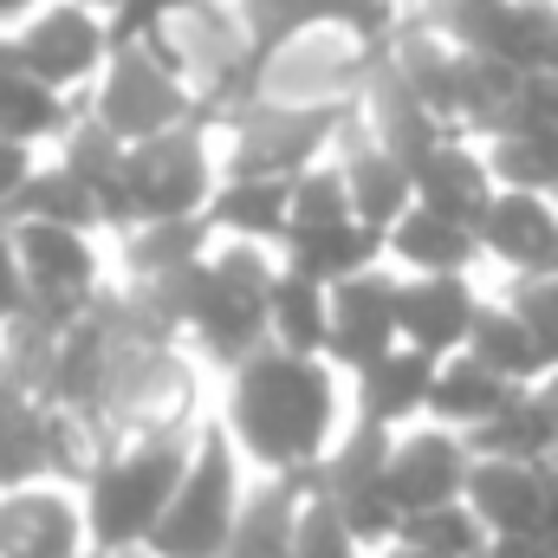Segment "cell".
I'll list each match as a JSON object with an SVG mask.
<instances>
[{
    "instance_id": "36",
    "label": "cell",
    "mask_w": 558,
    "mask_h": 558,
    "mask_svg": "<svg viewBox=\"0 0 558 558\" xmlns=\"http://www.w3.org/2000/svg\"><path fill=\"white\" fill-rule=\"evenodd\" d=\"M325 221H351V189H344L338 156H325V162L292 175V228H325Z\"/></svg>"
},
{
    "instance_id": "18",
    "label": "cell",
    "mask_w": 558,
    "mask_h": 558,
    "mask_svg": "<svg viewBox=\"0 0 558 558\" xmlns=\"http://www.w3.org/2000/svg\"><path fill=\"white\" fill-rule=\"evenodd\" d=\"M410 189H416L422 208H435V215H448V221H461V228H481L487 202L500 195L494 175H487V156H481V143L474 137L435 143L416 169H410Z\"/></svg>"
},
{
    "instance_id": "30",
    "label": "cell",
    "mask_w": 558,
    "mask_h": 558,
    "mask_svg": "<svg viewBox=\"0 0 558 558\" xmlns=\"http://www.w3.org/2000/svg\"><path fill=\"white\" fill-rule=\"evenodd\" d=\"M215 247V228L208 215H182V221H137L118 234V260H124V279H162V274H182L195 267L202 254Z\"/></svg>"
},
{
    "instance_id": "6",
    "label": "cell",
    "mask_w": 558,
    "mask_h": 558,
    "mask_svg": "<svg viewBox=\"0 0 558 558\" xmlns=\"http://www.w3.org/2000/svg\"><path fill=\"white\" fill-rule=\"evenodd\" d=\"M221 182V162L208 149V124H175L162 137L124 149V195H118V234L137 221H182L202 215ZM111 234V241H118Z\"/></svg>"
},
{
    "instance_id": "42",
    "label": "cell",
    "mask_w": 558,
    "mask_h": 558,
    "mask_svg": "<svg viewBox=\"0 0 558 558\" xmlns=\"http://www.w3.org/2000/svg\"><path fill=\"white\" fill-rule=\"evenodd\" d=\"M33 7H46V0H0V33H7V26H20Z\"/></svg>"
},
{
    "instance_id": "19",
    "label": "cell",
    "mask_w": 558,
    "mask_h": 558,
    "mask_svg": "<svg viewBox=\"0 0 558 558\" xmlns=\"http://www.w3.org/2000/svg\"><path fill=\"white\" fill-rule=\"evenodd\" d=\"M331 156H338V169H344L351 215H357L364 228H377V234H384V228H390V221H397V215L416 202V189H410V169H403V162H397V156H390L377 137H371L357 118L344 124V137H338V149H331Z\"/></svg>"
},
{
    "instance_id": "15",
    "label": "cell",
    "mask_w": 558,
    "mask_h": 558,
    "mask_svg": "<svg viewBox=\"0 0 558 558\" xmlns=\"http://www.w3.org/2000/svg\"><path fill=\"white\" fill-rule=\"evenodd\" d=\"M481 241V260L507 267V279H539L558 274V202L553 195H520V189H500L474 228Z\"/></svg>"
},
{
    "instance_id": "11",
    "label": "cell",
    "mask_w": 558,
    "mask_h": 558,
    "mask_svg": "<svg viewBox=\"0 0 558 558\" xmlns=\"http://www.w3.org/2000/svg\"><path fill=\"white\" fill-rule=\"evenodd\" d=\"M397 286H403V274H390V267H364V274L331 286V318H325V364L331 371L357 377L364 364H377L384 351L403 344Z\"/></svg>"
},
{
    "instance_id": "10",
    "label": "cell",
    "mask_w": 558,
    "mask_h": 558,
    "mask_svg": "<svg viewBox=\"0 0 558 558\" xmlns=\"http://www.w3.org/2000/svg\"><path fill=\"white\" fill-rule=\"evenodd\" d=\"M7 59L33 78H46L52 92H72L85 98L92 78L105 72L111 59V20L78 7V0H46L33 7L20 26H7Z\"/></svg>"
},
{
    "instance_id": "31",
    "label": "cell",
    "mask_w": 558,
    "mask_h": 558,
    "mask_svg": "<svg viewBox=\"0 0 558 558\" xmlns=\"http://www.w3.org/2000/svg\"><path fill=\"white\" fill-rule=\"evenodd\" d=\"M325 318H331V286L279 267L267 292V344L292 357H325Z\"/></svg>"
},
{
    "instance_id": "2",
    "label": "cell",
    "mask_w": 558,
    "mask_h": 558,
    "mask_svg": "<svg viewBox=\"0 0 558 558\" xmlns=\"http://www.w3.org/2000/svg\"><path fill=\"white\" fill-rule=\"evenodd\" d=\"M202 435L195 422H156V428H131L118 435L98 468L85 474L78 500H85V533H92V558H137L189 468V448Z\"/></svg>"
},
{
    "instance_id": "3",
    "label": "cell",
    "mask_w": 558,
    "mask_h": 558,
    "mask_svg": "<svg viewBox=\"0 0 558 558\" xmlns=\"http://www.w3.org/2000/svg\"><path fill=\"white\" fill-rule=\"evenodd\" d=\"M279 254L274 247H247V241H215L182 292V344H195L202 364H215L221 377L234 364H247L254 351H267V292H274Z\"/></svg>"
},
{
    "instance_id": "5",
    "label": "cell",
    "mask_w": 558,
    "mask_h": 558,
    "mask_svg": "<svg viewBox=\"0 0 558 558\" xmlns=\"http://www.w3.org/2000/svg\"><path fill=\"white\" fill-rule=\"evenodd\" d=\"M85 111H92L118 143L162 137V131H175V124H208L195 85H189L156 46H143V39L111 46L105 72H98L92 92H85Z\"/></svg>"
},
{
    "instance_id": "12",
    "label": "cell",
    "mask_w": 558,
    "mask_h": 558,
    "mask_svg": "<svg viewBox=\"0 0 558 558\" xmlns=\"http://www.w3.org/2000/svg\"><path fill=\"white\" fill-rule=\"evenodd\" d=\"M234 13H241V26H247V46H254V59L267 65L279 46H292V39H305V33H318V26H344L351 39H364V46H384L390 39V26L403 20V7L397 0H234Z\"/></svg>"
},
{
    "instance_id": "16",
    "label": "cell",
    "mask_w": 558,
    "mask_h": 558,
    "mask_svg": "<svg viewBox=\"0 0 558 558\" xmlns=\"http://www.w3.org/2000/svg\"><path fill=\"white\" fill-rule=\"evenodd\" d=\"M481 292L468 274H403L397 286V331L422 357H454L481 318Z\"/></svg>"
},
{
    "instance_id": "28",
    "label": "cell",
    "mask_w": 558,
    "mask_h": 558,
    "mask_svg": "<svg viewBox=\"0 0 558 558\" xmlns=\"http://www.w3.org/2000/svg\"><path fill=\"white\" fill-rule=\"evenodd\" d=\"M507 397H513V384H500L487 364H474L468 351H454V357L435 364V384H428V410H422V422H441V428H454V435H474V428L494 416Z\"/></svg>"
},
{
    "instance_id": "24",
    "label": "cell",
    "mask_w": 558,
    "mask_h": 558,
    "mask_svg": "<svg viewBox=\"0 0 558 558\" xmlns=\"http://www.w3.org/2000/svg\"><path fill=\"white\" fill-rule=\"evenodd\" d=\"M435 364L441 357H422L410 344H397V351H384L377 364H364L351 384H357V422H377V428H410L422 422L428 410V384H435Z\"/></svg>"
},
{
    "instance_id": "35",
    "label": "cell",
    "mask_w": 558,
    "mask_h": 558,
    "mask_svg": "<svg viewBox=\"0 0 558 558\" xmlns=\"http://www.w3.org/2000/svg\"><path fill=\"white\" fill-rule=\"evenodd\" d=\"M286 558H371L357 546V533L338 520V507L312 487V474H305V500H299V520H292V553Z\"/></svg>"
},
{
    "instance_id": "32",
    "label": "cell",
    "mask_w": 558,
    "mask_h": 558,
    "mask_svg": "<svg viewBox=\"0 0 558 558\" xmlns=\"http://www.w3.org/2000/svg\"><path fill=\"white\" fill-rule=\"evenodd\" d=\"M494 189L520 195H558V131H494L481 137Z\"/></svg>"
},
{
    "instance_id": "4",
    "label": "cell",
    "mask_w": 558,
    "mask_h": 558,
    "mask_svg": "<svg viewBox=\"0 0 558 558\" xmlns=\"http://www.w3.org/2000/svg\"><path fill=\"white\" fill-rule=\"evenodd\" d=\"M241 500H247V461L221 422H202L189 468H182V481H175V494H169V507L137 558H221Z\"/></svg>"
},
{
    "instance_id": "33",
    "label": "cell",
    "mask_w": 558,
    "mask_h": 558,
    "mask_svg": "<svg viewBox=\"0 0 558 558\" xmlns=\"http://www.w3.org/2000/svg\"><path fill=\"white\" fill-rule=\"evenodd\" d=\"M397 546L428 553V558H481V546H487V526L468 513V500H441V507L403 513V526H397Z\"/></svg>"
},
{
    "instance_id": "48",
    "label": "cell",
    "mask_w": 558,
    "mask_h": 558,
    "mask_svg": "<svg viewBox=\"0 0 558 558\" xmlns=\"http://www.w3.org/2000/svg\"><path fill=\"white\" fill-rule=\"evenodd\" d=\"M553 202H558V195H553Z\"/></svg>"
},
{
    "instance_id": "41",
    "label": "cell",
    "mask_w": 558,
    "mask_h": 558,
    "mask_svg": "<svg viewBox=\"0 0 558 558\" xmlns=\"http://www.w3.org/2000/svg\"><path fill=\"white\" fill-rule=\"evenodd\" d=\"M481 558H553V553H546L539 539H487Z\"/></svg>"
},
{
    "instance_id": "21",
    "label": "cell",
    "mask_w": 558,
    "mask_h": 558,
    "mask_svg": "<svg viewBox=\"0 0 558 558\" xmlns=\"http://www.w3.org/2000/svg\"><path fill=\"white\" fill-rule=\"evenodd\" d=\"M468 448L481 461H533V468H553V448H558V397L546 384H526L513 390L494 416L468 435Z\"/></svg>"
},
{
    "instance_id": "26",
    "label": "cell",
    "mask_w": 558,
    "mask_h": 558,
    "mask_svg": "<svg viewBox=\"0 0 558 558\" xmlns=\"http://www.w3.org/2000/svg\"><path fill=\"white\" fill-rule=\"evenodd\" d=\"M305 500V474H260L247 481V500L234 513V533L221 558H286L292 553V520Z\"/></svg>"
},
{
    "instance_id": "39",
    "label": "cell",
    "mask_w": 558,
    "mask_h": 558,
    "mask_svg": "<svg viewBox=\"0 0 558 558\" xmlns=\"http://www.w3.org/2000/svg\"><path fill=\"white\" fill-rule=\"evenodd\" d=\"M33 299H26V274H20V254H13V234H7V221H0V331L26 312Z\"/></svg>"
},
{
    "instance_id": "1",
    "label": "cell",
    "mask_w": 558,
    "mask_h": 558,
    "mask_svg": "<svg viewBox=\"0 0 558 558\" xmlns=\"http://www.w3.org/2000/svg\"><path fill=\"white\" fill-rule=\"evenodd\" d=\"M215 422L254 474H312L338 441V371L325 357H292L267 344L228 371Z\"/></svg>"
},
{
    "instance_id": "38",
    "label": "cell",
    "mask_w": 558,
    "mask_h": 558,
    "mask_svg": "<svg viewBox=\"0 0 558 558\" xmlns=\"http://www.w3.org/2000/svg\"><path fill=\"white\" fill-rule=\"evenodd\" d=\"M189 0H124L118 13H111V46H124V39H143L149 26H162L169 13H182Z\"/></svg>"
},
{
    "instance_id": "27",
    "label": "cell",
    "mask_w": 558,
    "mask_h": 558,
    "mask_svg": "<svg viewBox=\"0 0 558 558\" xmlns=\"http://www.w3.org/2000/svg\"><path fill=\"white\" fill-rule=\"evenodd\" d=\"M474 364H487L500 384H513V390H526V384H546L553 377V357L539 351V338L526 331V318L500 299V305H481V318H474V331H468V344H461Z\"/></svg>"
},
{
    "instance_id": "37",
    "label": "cell",
    "mask_w": 558,
    "mask_h": 558,
    "mask_svg": "<svg viewBox=\"0 0 558 558\" xmlns=\"http://www.w3.org/2000/svg\"><path fill=\"white\" fill-rule=\"evenodd\" d=\"M507 305L526 318V331L539 338V351L558 364V274H539V279H513Z\"/></svg>"
},
{
    "instance_id": "34",
    "label": "cell",
    "mask_w": 558,
    "mask_h": 558,
    "mask_svg": "<svg viewBox=\"0 0 558 558\" xmlns=\"http://www.w3.org/2000/svg\"><path fill=\"white\" fill-rule=\"evenodd\" d=\"M494 59L513 72H558V0H513Z\"/></svg>"
},
{
    "instance_id": "25",
    "label": "cell",
    "mask_w": 558,
    "mask_h": 558,
    "mask_svg": "<svg viewBox=\"0 0 558 558\" xmlns=\"http://www.w3.org/2000/svg\"><path fill=\"white\" fill-rule=\"evenodd\" d=\"M279 267L318 279V286H338V279L364 274V267H384V234L364 228L357 215L351 221H325V228H292L279 241Z\"/></svg>"
},
{
    "instance_id": "23",
    "label": "cell",
    "mask_w": 558,
    "mask_h": 558,
    "mask_svg": "<svg viewBox=\"0 0 558 558\" xmlns=\"http://www.w3.org/2000/svg\"><path fill=\"white\" fill-rule=\"evenodd\" d=\"M384 260L397 274H468L481 260V241H474V228H461V221H448V215L410 202L384 228Z\"/></svg>"
},
{
    "instance_id": "20",
    "label": "cell",
    "mask_w": 558,
    "mask_h": 558,
    "mask_svg": "<svg viewBox=\"0 0 558 558\" xmlns=\"http://www.w3.org/2000/svg\"><path fill=\"white\" fill-rule=\"evenodd\" d=\"M208 228L215 241H247V247H274L292 228V182L279 175H221L208 195Z\"/></svg>"
},
{
    "instance_id": "40",
    "label": "cell",
    "mask_w": 558,
    "mask_h": 558,
    "mask_svg": "<svg viewBox=\"0 0 558 558\" xmlns=\"http://www.w3.org/2000/svg\"><path fill=\"white\" fill-rule=\"evenodd\" d=\"M39 162V149H20V143H0V221H7V202H13V189L26 182V169Z\"/></svg>"
},
{
    "instance_id": "22",
    "label": "cell",
    "mask_w": 558,
    "mask_h": 558,
    "mask_svg": "<svg viewBox=\"0 0 558 558\" xmlns=\"http://www.w3.org/2000/svg\"><path fill=\"white\" fill-rule=\"evenodd\" d=\"M85 111V98L72 92H52L46 78L20 72L7 59V33H0V143H20V149H52V143L72 131V118Z\"/></svg>"
},
{
    "instance_id": "43",
    "label": "cell",
    "mask_w": 558,
    "mask_h": 558,
    "mask_svg": "<svg viewBox=\"0 0 558 558\" xmlns=\"http://www.w3.org/2000/svg\"><path fill=\"white\" fill-rule=\"evenodd\" d=\"M78 7H92V13H105V20H111V13H118L124 0H78Z\"/></svg>"
},
{
    "instance_id": "7",
    "label": "cell",
    "mask_w": 558,
    "mask_h": 558,
    "mask_svg": "<svg viewBox=\"0 0 558 558\" xmlns=\"http://www.w3.org/2000/svg\"><path fill=\"white\" fill-rule=\"evenodd\" d=\"M357 105H292V98H254L247 111L228 118V162L221 175H279L292 182L299 169L325 162Z\"/></svg>"
},
{
    "instance_id": "14",
    "label": "cell",
    "mask_w": 558,
    "mask_h": 558,
    "mask_svg": "<svg viewBox=\"0 0 558 558\" xmlns=\"http://www.w3.org/2000/svg\"><path fill=\"white\" fill-rule=\"evenodd\" d=\"M468 468H474V448L468 435L441 428V422H410L390 435V461H384V481H390V500L397 513H422V507H441V500H461L468 487Z\"/></svg>"
},
{
    "instance_id": "29",
    "label": "cell",
    "mask_w": 558,
    "mask_h": 558,
    "mask_svg": "<svg viewBox=\"0 0 558 558\" xmlns=\"http://www.w3.org/2000/svg\"><path fill=\"white\" fill-rule=\"evenodd\" d=\"M7 221H52V228H92V234H105L98 195H92L59 156H39V162L26 169V182H20L13 202H7Z\"/></svg>"
},
{
    "instance_id": "44",
    "label": "cell",
    "mask_w": 558,
    "mask_h": 558,
    "mask_svg": "<svg viewBox=\"0 0 558 558\" xmlns=\"http://www.w3.org/2000/svg\"><path fill=\"white\" fill-rule=\"evenodd\" d=\"M384 558H428V553H410V546H384Z\"/></svg>"
},
{
    "instance_id": "46",
    "label": "cell",
    "mask_w": 558,
    "mask_h": 558,
    "mask_svg": "<svg viewBox=\"0 0 558 558\" xmlns=\"http://www.w3.org/2000/svg\"><path fill=\"white\" fill-rule=\"evenodd\" d=\"M553 474H558V448H553Z\"/></svg>"
},
{
    "instance_id": "8",
    "label": "cell",
    "mask_w": 558,
    "mask_h": 558,
    "mask_svg": "<svg viewBox=\"0 0 558 558\" xmlns=\"http://www.w3.org/2000/svg\"><path fill=\"white\" fill-rule=\"evenodd\" d=\"M20 274H26V312L72 325L78 312H92L105 299V234L92 228H52V221H7Z\"/></svg>"
},
{
    "instance_id": "45",
    "label": "cell",
    "mask_w": 558,
    "mask_h": 558,
    "mask_svg": "<svg viewBox=\"0 0 558 558\" xmlns=\"http://www.w3.org/2000/svg\"><path fill=\"white\" fill-rule=\"evenodd\" d=\"M546 390H553V397H558V364H553V377H546Z\"/></svg>"
},
{
    "instance_id": "13",
    "label": "cell",
    "mask_w": 558,
    "mask_h": 558,
    "mask_svg": "<svg viewBox=\"0 0 558 558\" xmlns=\"http://www.w3.org/2000/svg\"><path fill=\"white\" fill-rule=\"evenodd\" d=\"M0 558H92L78 487L65 481L0 487Z\"/></svg>"
},
{
    "instance_id": "17",
    "label": "cell",
    "mask_w": 558,
    "mask_h": 558,
    "mask_svg": "<svg viewBox=\"0 0 558 558\" xmlns=\"http://www.w3.org/2000/svg\"><path fill=\"white\" fill-rule=\"evenodd\" d=\"M546 494H553V468H533V461H481L468 468V513L487 526V539H533L539 520H546Z\"/></svg>"
},
{
    "instance_id": "47",
    "label": "cell",
    "mask_w": 558,
    "mask_h": 558,
    "mask_svg": "<svg viewBox=\"0 0 558 558\" xmlns=\"http://www.w3.org/2000/svg\"><path fill=\"white\" fill-rule=\"evenodd\" d=\"M371 558H384V553H371Z\"/></svg>"
},
{
    "instance_id": "9",
    "label": "cell",
    "mask_w": 558,
    "mask_h": 558,
    "mask_svg": "<svg viewBox=\"0 0 558 558\" xmlns=\"http://www.w3.org/2000/svg\"><path fill=\"white\" fill-rule=\"evenodd\" d=\"M384 461H390V428L351 422V428L325 448V461L312 468V487L338 507V520L357 533L364 553L397 546V526H403V513H397V500H390V481H384Z\"/></svg>"
}]
</instances>
